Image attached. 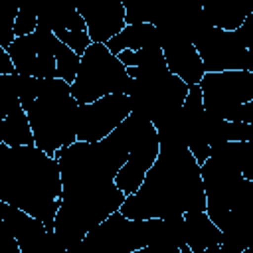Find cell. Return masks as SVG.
<instances>
[{
    "instance_id": "cell-13",
    "label": "cell",
    "mask_w": 253,
    "mask_h": 253,
    "mask_svg": "<svg viewBox=\"0 0 253 253\" xmlns=\"http://www.w3.org/2000/svg\"><path fill=\"white\" fill-rule=\"evenodd\" d=\"M77 12L81 14L91 42L105 43L125 28V6L121 0H79Z\"/></svg>"
},
{
    "instance_id": "cell-25",
    "label": "cell",
    "mask_w": 253,
    "mask_h": 253,
    "mask_svg": "<svg viewBox=\"0 0 253 253\" xmlns=\"http://www.w3.org/2000/svg\"><path fill=\"white\" fill-rule=\"evenodd\" d=\"M55 38L59 42H63L69 49H73L77 55H81L91 45V38H89L87 30H59V32H55Z\"/></svg>"
},
{
    "instance_id": "cell-3",
    "label": "cell",
    "mask_w": 253,
    "mask_h": 253,
    "mask_svg": "<svg viewBox=\"0 0 253 253\" xmlns=\"http://www.w3.org/2000/svg\"><path fill=\"white\" fill-rule=\"evenodd\" d=\"M0 200L53 229V219L61 204L57 158L34 144L8 146L0 142Z\"/></svg>"
},
{
    "instance_id": "cell-22",
    "label": "cell",
    "mask_w": 253,
    "mask_h": 253,
    "mask_svg": "<svg viewBox=\"0 0 253 253\" xmlns=\"http://www.w3.org/2000/svg\"><path fill=\"white\" fill-rule=\"evenodd\" d=\"M38 4L40 0H20L18 16L14 22V36H28L38 26Z\"/></svg>"
},
{
    "instance_id": "cell-7",
    "label": "cell",
    "mask_w": 253,
    "mask_h": 253,
    "mask_svg": "<svg viewBox=\"0 0 253 253\" xmlns=\"http://www.w3.org/2000/svg\"><path fill=\"white\" fill-rule=\"evenodd\" d=\"M128 79L130 75L119 57L105 43L91 42L81 53L79 69L71 81V95L77 103H91L111 93H125Z\"/></svg>"
},
{
    "instance_id": "cell-18",
    "label": "cell",
    "mask_w": 253,
    "mask_h": 253,
    "mask_svg": "<svg viewBox=\"0 0 253 253\" xmlns=\"http://www.w3.org/2000/svg\"><path fill=\"white\" fill-rule=\"evenodd\" d=\"M107 49L111 53H119L123 49H142L148 45H158V36H156V26L142 22V24H125V28L121 32H117L113 38H109L105 42ZM160 47V45H158Z\"/></svg>"
},
{
    "instance_id": "cell-26",
    "label": "cell",
    "mask_w": 253,
    "mask_h": 253,
    "mask_svg": "<svg viewBox=\"0 0 253 253\" xmlns=\"http://www.w3.org/2000/svg\"><path fill=\"white\" fill-rule=\"evenodd\" d=\"M0 71L2 73H14L16 71L12 59H10L8 51H6V47H2V45H0Z\"/></svg>"
},
{
    "instance_id": "cell-14",
    "label": "cell",
    "mask_w": 253,
    "mask_h": 253,
    "mask_svg": "<svg viewBox=\"0 0 253 253\" xmlns=\"http://www.w3.org/2000/svg\"><path fill=\"white\" fill-rule=\"evenodd\" d=\"M162 55L166 61L168 71L178 75L184 83L196 85L200 83L204 71V63L194 47V43L184 42V40H174L166 45H162Z\"/></svg>"
},
{
    "instance_id": "cell-23",
    "label": "cell",
    "mask_w": 253,
    "mask_h": 253,
    "mask_svg": "<svg viewBox=\"0 0 253 253\" xmlns=\"http://www.w3.org/2000/svg\"><path fill=\"white\" fill-rule=\"evenodd\" d=\"M20 0H0V45L8 47L14 42V22Z\"/></svg>"
},
{
    "instance_id": "cell-11",
    "label": "cell",
    "mask_w": 253,
    "mask_h": 253,
    "mask_svg": "<svg viewBox=\"0 0 253 253\" xmlns=\"http://www.w3.org/2000/svg\"><path fill=\"white\" fill-rule=\"evenodd\" d=\"M150 219H130L119 210L95 225L77 247L101 253H136L148 245Z\"/></svg>"
},
{
    "instance_id": "cell-2",
    "label": "cell",
    "mask_w": 253,
    "mask_h": 253,
    "mask_svg": "<svg viewBox=\"0 0 253 253\" xmlns=\"http://www.w3.org/2000/svg\"><path fill=\"white\" fill-rule=\"evenodd\" d=\"M206 194L200 164L186 148H160L136 192L125 196L119 211L130 219L170 217L204 211Z\"/></svg>"
},
{
    "instance_id": "cell-17",
    "label": "cell",
    "mask_w": 253,
    "mask_h": 253,
    "mask_svg": "<svg viewBox=\"0 0 253 253\" xmlns=\"http://www.w3.org/2000/svg\"><path fill=\"white\" fill-rule=\"evenodd\" d=\"M208 22L215 28L237 30L253 12V0H200Z\"/></svg>"
},
{
    "instance_id": "cell-20",
    "label": "cell",
    "mask_w": 253,
    "mask_h": 253,
    "mask_svg": "<svg viewBox=\"0 0 253 253\" xmlns=\"http://www.w3.org/2000/svg\"><path fill=\"white\" fill-rule=\"evenodd\" d=\"M117 57L125 67H138L142 71L166 69V61H164L162 49L158 45H148V47H142V49H136V51L123 49V51L117 53Z\"/></svg>"
},
{
    "instance_id": "cell-1",
    "label": "cell",
    "mask_w": 253,
    "mask_h": 253,
    "mask_svg": "<svg viewBox=\"0 0 253 253\" xmlns=\"http://www.w3.org/2000/svg\"><path fill=\"white\" fill-rule=\"evenodd\" d=\"M126 156L128 146L121 126L97 142L75 140L53 152L61 178V204L53 231L65 251L75 249L95 225L123 204L125 194L117 188L115 174Z\"/></svg>"
},
{
    "instance_id": "cell-24",
    "label": "cell",
    "mask_w": 253,
    "mask_h": 253,
    "mask_svg": "<svg viewBox=\"0 0 253 253\" xmlns=\"http://www.w3.org/2000/svg\"><path fill=\"white\" fill-rule=\"evenodd\" d=\"M20 107V99L16 93L14 73H2L0 71V121L16 111Z\"/></svg>"
},
{
    "instance_id": "cell-10",
    "label": "cell",
    "mask_w": 253,
    "mask_h": 253,
    "mask_svg": "<svg viewBox=\"0 0 253 253\" xmlns=\"http://www.w3.org/2000/svg\"><path fill=\"white\" fill-rule=\"evenodd\" d=\"M192 43L204 63V71H253V47H247V42L239 28L223 30L210 26Z\"/></svg>"
},
{
    "instance_id": "cell-12",
    "label": "cell",
    "mask_w": 253,
    "mask_h": 253,
    "mask_svg": "<svg viewBox=\"0 0 253 253\" xmlns=\"http://www.w3.org/2000/svg\"><path fill=\"white\" fill-rule=\"evenodd\" d=\"M130 115V101L125 93H111L91 103H79L77 140L97 142L113 132Z\"/></svg>"
},
{
    "instance_id": "cell-5",
    "label": "cell",
    "mask_w": 253,
    "mask_h": 253,
    "mask_svg": "<svg viewBox=\"0 0 253 253\" xmlns=\"http://www.w3.org/2000/svg\"><path fill=\"white\" fill-rule=\"evenodd\" d=\"M126 73L130 79L125 95H128L130 113L144 117L150 123L176 113L188 95V83L168 71V67L160 71L126 67Z\"/></svg>"
},
{
    "instance_id": "cell-4",
    "label": "cell",
    "mask_w": 253,
    "mask_h": 253,
    "mask_svg": "<svg viewBox=\"0 0 253 253\" xmlns=\"http://www.w3.org/2000/svg\"><path fill=\"white\" fill-rule=\"evenodd\" d=\"M34 146L53 156L57 148H65L77 140V113L79 103L71 91L36 97L26 109Z\"/></svg>"
},
{
    "instance_id": "cell-9",
    "label": "cell",
    "mask_w": 253,
    "mask_h": 253,
    "mask_svg": "<svg viewBox=\"0 0 253 253\" xmlns=\"http://www.w3.org/2000/svg\"><path fill=\"white\" fill-rule=\"evenodd\" d=\"M200 176H202V186L206 194L204 211L221 229L229 210L239 202V198L243 196L251 180L243 178L237 168H233L231 164L211 154L200 164Z\"/></svg>"
},
{
    "instance_id": "cell-8",
    "label": "cell",
    "mask_w": 253,
    "mask_h": 253,
    "mask_svg": "<svg viewBox=\"0 0 253 253\" xmlns=\"http://www.w3.org/2000/svg\"><path fill=\"white\" fill-rule=\"evenodd\" d=\"M119 126L126 140L128 156H126L125 164L119 168V172L115 174V184L125 196H128V194L136 192L138 186L142 184L144 174L156 160L160 146H158V136H156L154 125L144 117L130 113L128 117H125L121 121Z\"/></svg>"
},
{
    "instance_id": "cell-15",
    "label": "cell",
    "mask_w": 253,
    "mask_h": 253,
    "mask_svg": "<svg viewBox=\"0 0 253 253\" xmlns=\"http://www.w3.org/2000/svg\"><path fill=\"white\" fill-rule=\"evenodd\" d=\"M38 26L53 34L59 30H87L81 14L71 0H40Z\"/></svg>"
},
{
    "instance_id": "cell-16",
    "label": "cell",
    "mask_w": 253,
    "mask_h": 253,
    "mask_svg": "<svg viewBox=\"0 0 253 253\" xmlns=\"http://www.w3.org/2000/svg\"><path fill=\"white\" fill-rule=\"evenodd\" d=\"M184 229H186V245L192 253H204L206 249L219 247L221 229L208 217L206 211H186Z\"/></svg>"
},
{
    "instance_id": "cell-6",
    "label": "cell",
    "mask_w": 253,
    "mask_h": 253,
    "mask_svg": "<svg viewBox=\"0 0 253 253\" xmlns=\"http://www.w3.org/2000/svg\"><path fill=\"white\" fill-rule=\"evenodd\" d=\"M198 87L204 111L211 117L253 123V71H206Z\"/></svg>"
},
{
    "instance_id": "cell-21",
    "label": "cell",
    "mask_w": 253,
    "mask_h": 253,
    "mask_svg": "<svg viewBox=\"0 0 253 253\" xmlns=\"http://www.w3.org/2000/svg\"><path fill=\"white\" fill-rule=\"evenodd\" d=\"M79 59H81V55H77L63 42L57 40V43H55V77H59L71 85V81L75 79V73L79 69Z\"/></svg>"
},
{
    "instance_id": "cell-19",
    "label": "cell",
    "mask_w": 253,
    "mask_h": 253,
    "mask_svg": "<svg viewBox=\"0 0 253 253\" xmlns=\"http://www.w3.org/2000/svg\"><path fill=\"white\" fill-rule=\"evenodd\" d=\"M0 142L8 146H24V144H34V134L32 126L28 121V115L22 107L12 111L0 121Z\"/></svg>"
}]
</instances>
